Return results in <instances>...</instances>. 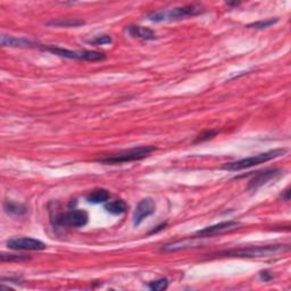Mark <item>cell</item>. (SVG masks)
Instances as JSON below:
<instances>
[{"label": "cell", "instance_id": "13", "mask_svg": "<svg viewBox=\"0 0 291 291\" xmlns=\"http://www.w3.org/2000/svg\"><path fill=\"white\" fill-rule=\"evenodd\" d=\"M48 25L56 27H76L83 25L84 22L79 18H59V20H52L47 23Z\"/></svg>", "mask_w": 291, "mask_h": 291}, {"label": "cell", "instance_id": "3", "mask_svg": "<svg viewBox=\"0 0 291 291\" xmlns=\"http://www.w3.org/2000/svg\"><path fill=\"white\" fill-rule=\"evenodd\" d=\"M157 148L153 147V146H142V147H135L131 148L125 152H122L120 154L112 155V156H107L99 159V163L107 164V165H117V164L122 163H130L134 161H140L144 157L149 156L150 154L155 152Z\"/></svg>", "mask_w": 291, "mask_h": 291}, {"label": "cell", "instance_id": "9", "mask_svg": "<svg viewBox=\"0 0 291 291\" xmlns=\"http://www.w3.org/2000/svg\"><path fill=\"white\" fill-rule=\"evenodd\" d=\"M156 211V204L153 198H144L136 205L133 213V224L135 226L140 225L144 218L149 217Z\"/></svg>", "mask_w": 291, "mask_h": 291}, {"label": "cell", "instance_id": "4", "mask_svg": "<svg viewBox=\"0 0 291 291\" xmlns=\"http://www.w3.org/2000/svg\"><path fill=\"white\" fill-rule=\"evenodd\" d=\"M283 245H272V246H258V247H249L238 250H229L225 253H220V256H232V257H264L272 256L276 253L283 250Z\"/></svg>", "mask_w": 291, "mask_h": 291}, {"label": "cell", "instance_id": "7", "mask_svg": "<svg viewBox=\"0 0 291 291\" xmlns=\"http://www.w3.org/2000/svg\"><path fill=\"white\" fill-rule=\"evenodd\" d=\"M240 226H241V223L236 221L221 222V223H218V224L207 226L203 230H199L198 232H196V236H198V238H207V236L220 235L222 233H225V232H230V231L239 229Z\"/></svg>", "mask_w": 291, "mask_h": 291}, {"label": "cell", "instance_id": "11", "mask_svg": "<svg viewBox=\"0 0 291 291\" xmlns=\"http://www.w3.org/2000/svg\"><path fill=\"white\" fill-rule=\"evenodd\" d=\"M2 44L4 47L12 48H34L40 47L38 43L26 38H15L11 35H2ZM41 48V47H40Z\"/></svg>", "mask_w": 291, "mask_h": 291}, {"label": "cell", "instance_id": "22", "mask_svg": "<svg viewBox=\"0 0 291 291\" xmlns=\"http://www.w3.org/2000/svg\"><path fill=\"white\" fill-rule=\"evenodd\" d=\"M259 274H261V277L264 281H270L273 277L268 271H262L261 273H259Z\"/></svg>", "mask_w": 291, "mask_h": 291}, {"label": "cell", "instance_id": "21", "mask_svg": "<svg viewBox=\"0 0 291 291\" xmlns=\"http://www.w3.org/2000/svg\"><path fill=\"white\" fill-rule=\"evenodd\" d=\"M217 134V131H207V132H204L203 134H200L197 140H196V142H203V141H206L214 138Z\"/></svg>", "mask_w": 291, "mask_h": 291}, {"label": "cell", "instance_id": "17", "mask_svg": "<svg viewBox=\"0 0 291 291\" xmlns=\"http://www.w3.org/2000/svg\"><path fill=\"white\" fill-rule=\"evenodd\" d=\"M277 22H279V18H268V20H265V21H258V22L252 23V24L247 25V27L248 29L263 30V29H267V27L276 24Z\"/></svg>", "mask_w": 291, "mask_h": 291}, {"label": "cell", "instance_id": "2", "mask_svg": "<svg viewBox=\"0 0 291 291\" xmlns=\"http://www.w3.org/2000/svg\"><path fill=\"white\" fill-rule=\"evenodd\" d=\"M204 11L202 7L199 6H183V7H175L172 9H167V11H159V12H153L149 13L147 17L153 22H171V21H177L183 20L186 17H192L196 15H199Z\"/></svg>", "mask_w": 291, "mask_h": 291}, {"label": "cell", "instance_id": "15", "mask_svg": "<svg viewBox=\"0 0 291 291\" xmlns=\"http://www.w3.org/2000/svg\"><path fill=\"white\" fill-rule=\"evenodd\" d=\"M4 209L5 212L9 214V215H15V216H22L27 212V208L24 205L13 202H4Z\"/></svg>", "mask_w": 291, "mask_h": 291}, {"label": "cell", "instance_id": "10", "mask_svg": "<svg viewBox=\"0 0 291 291\" xmlns=\"http://www.w3.org/2000/svg\"><path fill=\"white\" fill-rule=\"evenodd\" d=\"M8 248L14 250H43L47 245L33 238H15L7 241Z\"/></svg>", "mask_w": 291, "mask_h": 291}, {"label": "cell", "instance_id": "6", "mask_svg": "<svg viewBox=\"0 0 291 291\" xmlns=\"http://www.w3.org/2000/svg\"><path fill=\"white\" fill-rule=\"evenodd\" d=\"M89 216L88 213L82 209H73L67 213L61 214L57 217V223L64 226H72V227H82L88 223Z\"/></svg>", "mask_w": 291, "mask_h": 291}, {"label": "cell", "instance_id": "14", "mask_svg": "<svg viewBox=\"0 0 291 291\" xmlns=\"http://www.w3.org/2000/svg\"><path fill=\"white\" fill-rule=\"evenodd\" d=\"M109 192L106 189H95L86 196V200L92 204H102L106 203L109 199Z\"/></svg>", "mask_w": 291, "mask_h": 291}, {"label": "cell", "instance_id": "5", "mask_svg": "<svg viewBox=\"0 0 291 291\" xmlns=\"http://www.w3.org/2000/svg\"><path fill=\"white\" fill-rule=\"evenodd\" d=\"M41 48L45 52H49L54 55H57L59 57L68 58V59H79V61H89V62H97V61H104L106 58V55L98 52H72V50L64 49L61 47H55V45H48V47H43L41 45Z\"/></svg>", "mask_w": 291, "mask_h": 291}, {"label": "cell", "instance_id": "16", "mask_svg": "<svg viewBox=\"0 0 291 291\" xmlns=\"http://www.w3.org/2000/svg\"><path fill=\"white\" fill-rule=\"evenodd\" d=\"M105 209L111 214H113V215H121V214L126 212L127 205L125 204V202H123V200L117 199V200H113V202L107 203L106 205H105Z\"/></svg>", "mask_w": 291, "mask_h": 291}, {"label": "cell", "instance_id": "19", "mask_svg": "<svg viewBox=\"0 0 291 291\" xmlns=\"http://www.w3.org/2000/svg\"><path fill=\"white\" fill-rule=\"evenodd\" d=\"M0 258H2L3 262H13V261L21 262V261H26V259H29V257L23 256V255H12V254H5V253L0 255Z\"/></svg>", "mask_w": 291, "mask_h": 291}, {"label": "cell", "instance_id": "18", "mask_svg": "<svg viewBox=\"0 0 291 291\" xmlns=\"http://www.w3.org/2000/svg\"><path fill=\"white\" fill-rule=\"evenodd\" d=\"M148 286H149V289H152L154 291H162V290L167 289L168 281H167L166 277H162V279H158L156 281L150 282Z\"/></svg>", "mask_w": 291, "mask_h": 291}, {"label": "cell", "instance_id": "8", "mask_svg": "<svg viewBox=\"0 0 291 291\" xmlns=\"http://www.w3.org/2000/svg\"><path fill=\"white\" fill-rule=\"evenodd\" d=\"M282 174H283V171L279 170V168H270V170L257 172L253 179L249 181L248 190L256 191L257 189L261 188V186L268 183L270 181L276 180L277 177H280Z\"/></svg>", "mask_w": 291, "mask_h": 291}, {"label": "cell", "instance_id": "1", "mask_svg": "<svg viewBox=\"0 0 291 291\" xmlns=\"http://www.w3.org/2000/svg\"><path fill=\"white\" fill-rule=\"evenodd\" d=\"M288 152L285 148H279V149H273L270 150V152L266 153H262L258 155H255V156L252 157H247L244 159H240V161H235L229 164H225L223 166V170L226 171H241L245 170V168H249L253 167L255 165H259V164L266 163L268 161H272V159H275L277 157L283 156V155Z\"/></svg>", "mask_w": 291, "mask_h": 291}, {"label": "cell", "instance_id": "20", "mask_svg": "<svg viewBox=\"0 0 291 291\" xmlns=\"http://www.w3.org/2000/svg\"><path fill=\"white\" fill-rule=\"evenodd\" d=\"M113 39L109 35H100V36H95L94 39L90 40L89 42L91 44L94 45H102V44H107V43H112Z\"/></svg>", "mask_w": 291, "mask_h": 291}, {"label": "cell", "instance_id": "12", "mask_svg": "<svg viewBox=\"0 0 291 291\" xmlns=\"http://www.w3.org/2000/svg\"><path fill=\"white\" fill-rule=\"evenodd\" d=\"M127 32L131 36L142 40H156L157 35L154 31H152L148 27L138 26V25H130L126 27Z\"/></svg>", "mask_w": 291, "mask_h": 291}, {"label": "cell", "instance_id": "23", "mask_svg": "<svg viewBox=\"0 0 291 291\" xmlns=\"http://www.w3.org/2000/svg\"><path fill=\"white\" fill-rule=\"evenodd\" d=\"M289 195H290V190L289 189H286L285 191H284V193L282 195V199L283 200H285V202H288V200L290 199V197H289Z\"/></svg>", "mask_w": 291, "mask_h": 291}]
</instances>
